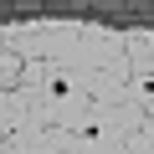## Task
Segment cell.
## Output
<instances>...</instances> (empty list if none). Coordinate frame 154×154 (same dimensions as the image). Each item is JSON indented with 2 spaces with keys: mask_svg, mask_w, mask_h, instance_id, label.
Returning <instances> with one entry per match:
<instances>
[{
  "mask_svg": "<svg viewBox=\"0 0 154 154\" xmlns=\"http://www.w3.org/2000/svg\"><path fill=\"white\" fill-rule=\"evenodd\" d=\"M139 123H144V113H139L128 98H123V103H98V98H93L82 113H77L72 128L82 134L93 149H123V139H128Z\"/></svg>",
  "mask_w": 154,
  "mask_h": 154,
  "instance_id": "1",
  "label": "cell"
},
{
  "mask_svg": "<svg viewBox=\"0 0 154 154\" xmlns=\"http://www.w3.org/2000/svg\"><path fill=\"white\" fill-rule=\"evenodd\" d=\"M31 149H41V154H98L77 128H62V123H51V128H41L36 139H31Z\"/></svg>",
  "mask_w": 154,
  "mask_h": 154,
  "instance_id": "2",
  "label": "cell"
},
{
  "mask_svg": "<svg viewBox=\"0 0 154 154\" xmlns=\"http://www.w3.org/2000/svg\"><path fill=\"white\" fill-rule=\"evenodd\" d=\"M31 113V88H0V134H16Z\"/></svg>",
  "mask_w": 154,
  "mask_h": 154,
  "instance_id": "3",
  "label": "cell"
},
{
  "mask_svg": "<svg viewBox=\"0 0 154 154\" xmlns=\"http://www.w3.org/2000/svg\"><path fill=\"white\" fill-rule=\"evenodd\" d=\"M123 154H154V118H144V123L123 139Z\"/></svg>",
  "mask_w": 154,
  "mask_h": 154,
  "instance_id": "4",
  "label": "cell"
}]
</instances>
